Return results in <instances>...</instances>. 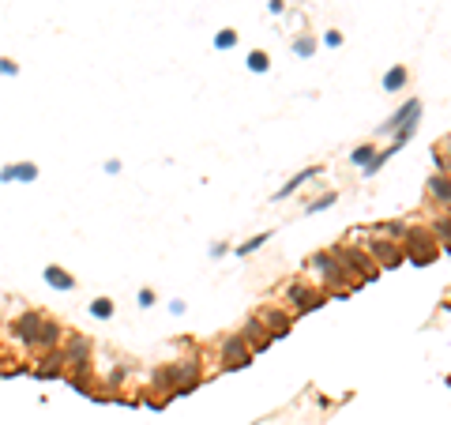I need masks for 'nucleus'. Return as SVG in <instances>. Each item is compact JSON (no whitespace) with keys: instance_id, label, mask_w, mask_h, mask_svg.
I'll list each match as a JSON object with an SVG mask.
<instances>
[{"instance_id":"f257e3e1","label":"nucleus","mask_w":451,"mask_h":425,"mask_svg":"<svg viewBox=\"0 0 451 425\" xmlns=\"http://www.w3.org/2000/svg\"><path fill=\"white\" fill-rule=\"evenodd\" d=\"M45 312H23L19 320L12 324V331L19 335V342H27V347H34L38 342V335H42V327H45Z\"/></svg>"},{"instance_id":"f03ea898","label":"nucleus","mask_w":451,"mask_h":425,"mask_svg":"<svg viewBox=\"0 0 451 425\" xmlns=\"http://www.w3.org/2000/svg\"><path fill=\"white\" fill-rule=\"evenodd\" d=\"M222 354H226V362H230V369L248 365V350H245V342H241V339H230V342L222 347Z\"/></svg>"},{"instance_id":"7ed1b4c3","label":"nucleus","mask_w":451,"mask_h":425,"mask_svg":"<svg viewBox=\"0 0 451 425\" xmlns=\"http://www.w3.org/2000/svg\"><path fill=\"white\" fill-rule=\"evenodd\" d=\"M0 177L4 181H34L38 177V166H30V162H23V166H4V170H0Z\"/></svg>"},{"instance_id":"20e7f679","label":"nucleus","mask_w":451,"mask_h":425,"mask_svg":"<svg viewBox=\"0 0 451 425\" xmlns=\"http://www.w3.org/2000/svg\"><path fill=\"white\" fill-rule=\"evenodd\" d=\"M60 365H64V354H60V350H53L50 358H42V362H38L34 373H38V376H60Z\"/></svg>"},{"instance_id":"39448f33","label":"nucleus","mask_w":451,"mask_h":425,"mask_svg":"<svg viewBox=\"0 0 451 425\" xmlns=\"http://www.w3.org/2000/svg\"><path fill=\"white\" fill-rule=\"evenodd\" d=\"M45 283L56 286V290H72V286H76V283H72V279L64 275L60 268H45Z\"/></svg>"},{"instance_id":"423d86ee","label":"nucleus","mask_w":451,"mask_h":425,"mask_svg":"<svg viewBox=\"0 0 451 425\" xmlns=\"http://www.w3.org/2000/svg\"><path fill=\"white\" fill-rule=\"evenodd\" d=\"M248 342H252L256 350H263V347H267V342H271V335L263 331L260 324H248Z\"/></svg>"},{"instance_id":"0eeeda50","label":"nucleus","mask_w":451,"mask_h":425,"mask_svg":"<svg viewBox=\"0 0 451 425\" xmlns=\"http://www.w3.org/2000/svg\"><path fill=\"white\" fill-rule=\"evenodd\" d=\"M289 298L301 301V309H316V305H320V298H312V294L305 290V286H294V290H289Z\"/></svg>"},{"instance_id":"6e6552de","label":"nucleus","mask_w":451,"mask_h":425,"mask_svg":"<svg viewBox=\"0 0 451 425\" xmlns=\"http://www.w3.org/2000/svg\"><path fill=\"white\" fill-rule=\"evenodd\" d=\"M91 312H94V316H102V320H109V316H113V301H106V298H98V301H94V305H91Z\"/></svg>"},{"instance_id":"1a4fd4ad","label":"nucleus","mask_w":451,"mask_h":425,"mask_svg":"<svg viewBox=\"0 0 451 425\" xmlns=\"http://www.w3.org/2000/svg\"><path fill=\"white\" fill-rule=\"evenodd\" d=\"M402 79H406V72H402V68H395L391 76L384 79V83H388V91H395V87H402Z\"/></svg>"},{"instance_id":"9d476101","label":"nucleus","mask_w":451,"mask_h":425,"mask_svg":"<svg viewBox=\"0 0 451 425\" xmlns=\"http://www.w3.org/2000/svg\"><path fill=\"white\" fill-rule=\"evenodd\" d=\"M432 192L444 196V199H451V181H432Z\"/></svg>"},{"instance_id":"9b49d317","label":"nucleus","mask_w":451,"mask_h":425,"mask_svg":"<svg viewBox=\"0 0 451 425\" xmlns=\"http://www.w3.org/2000/svg\"><path fill=\"white\" fill-rule=\"evenodd\" d=\"M248 64H252L256 72H263V68H267V57H263V53H252V57H248Z\"/></svg>"},{"instance_id":"f8f14e48","label":"nucleus","mask_w":451,"mask_h":425,"mask_svg":"<svg viewBox=\"0 0 451 425\" xmlns=\"http://www.w3.org/2000/svg\"><path fill=\"white\" fill-rule=\"evenodd\" d=\"M233 42H237V34H233V30H222V34H219V45H233Z\"/></svg>"}]
</instances>
